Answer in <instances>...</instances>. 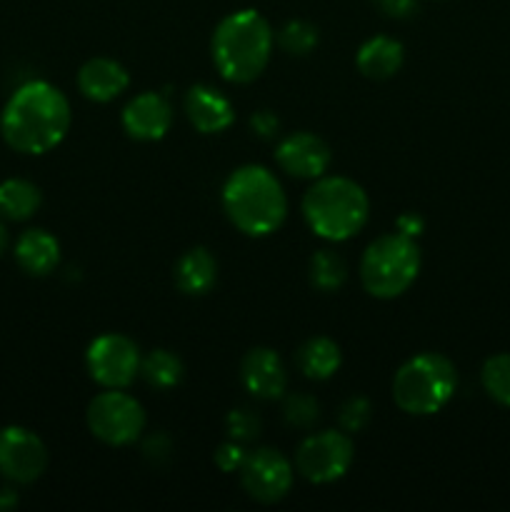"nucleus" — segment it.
Listing matches in <instances>:
<instances>
[{
  "label": "nucleus",
  "mask_w": 510,
  "mask_h": 512,
  "mask_svg": "<svg viewBox=\"0 0 510 512\" xmlns=\"http://www.w3.org/2000/svg\"><path fill=\"white\" fill-rule=\"evenodd\" d=\"M70 130V103L55 85L30 80L20 85L0 115L3 140L25 155H45L63 143Z\"/></svg>",
  "instance_id": "nucleus-1"
},
{
  "label": "nucleus",
  "mask_w": 510,
  "mask_h": 512,
  "mask_svg": "<svg viewBox=\"0 0 510 512\" xmlns=\"http://www.w3.org/2000/svg\"><path fill=\"white\" fill-rule=\"evenodd\" d=\"M223 210L240 233L265 238L285 223L288 198L280 180L268 168L243 165L225 180Z\"/></svg>",
  "instance_id": "nucleus-2"
},
{
  "label": "nucleus",
  "mask_w": 510,
  "mask_h": 512,
  "mask_svg": "<svg viewBox=\"0 0 510 512\" xmlns=\"http://www.w3.org/2000/svg\"><path fill=\"white\" fill-rule=\"evenodd\" d=\"M270 23L253 8L225 15L213 33V63L228 83H253L268 68L273 53Z\"/></svg>",
  "instance_id": "nucleus-3"
},
{
  "label": "nucleus",
  "mask_w": 510,
  "mask_h": 512,
  "mask_svg": "<svg viewBox=\"0 0 510 512\" xmlns=\"http://www.w3.org/2000/svg\"><path fill=\"white\" fill-rule=\"evenodd\" d=\"M303 218L318 238L343 243L365 228L370 215L368 193L343 175L318 178L303 195Z\"/></svg>",
  "instance_id": "nucleus-4"
},
{
  "label": "nucleus",
  "mask_w": 510,
  "mask_h": 512,
  "mask_svg": "<svg viewBox=\"0 0 510 512\" xmlns=\"http://www.w3.org/2000/svg\"><path fill=\"white\" fill-rule=\"evenodd\" d=\"M458 390V370L445 355L420 353L398 368L393 400L403 413L428 418L440 413Z\"/></svg>",
  "instance_id": "nucleus-5"
},
{
  "label": "nucleus",
  "mask_w": 510,
  "mask_h": 512,
  "mask_svg": "<svg viewBox=\"0 0 510 512\" xmlns=\"http://www.w3.org/2000/svg\"><path fill=\"white\" fill-rule=\"evenodd\" d=\"M420 265L423 258L415 238L403 233L380 235L360 258V283L373 298L393 300L418 280Z\"/></svg>",
  "instance_id": "nucleus-6"
},
{
  "label": "nucleus",
  "mask_w": 510,
  "mask_h": 512,
  "mask_svg": "<svg viewBox=\"0 0 510 512\" xmlns=\"http://www.w3.org/2000/svg\"><path fill=\"white\" fill-rule=\"evenodd\" d=\"M88 428L100 443L125 448L133 445L145 430V410L133 395L123 390L105 388V393L95 395L88 405Z\"/></svg>",
  "instance_id": "nucleus-7"
},
{
  "label": "nucleus",
  "mask_w": 510,
  "mask_h": 512,
  "mask_svg": "<svg viewBox=\"0 0 510 512\" xmlns=\"http://www.w3.org/2000/svg\"><path fill=\"white\" fill-rule=\"evenodd\" d=\"M353 458L355 448L348 433L323 430V433L308 435L300 443L298 453H295V470L308 483L328 485L348 473L350 465H353Z\"/></svg>",
  "instance_id": "nucleus-8"
},
{
  "label": "nucleus",
  "mask_w": 510,
  "mask_h": 512,
  "mask_svg": "<svg viewBox=\"0 0 510 512\" xmlns=\"http://www.w3.org/2000/svg\"><path fill=\"white\" fill-rule=\"evenodd\" d=\"M140 350L130 338L118 333H105L90 343L85 353L90 378L103 388L123 390L140 375Z\"/></svg>",
  "instance_id": "nucleus-9"
},
{
  "label": "nucleus",
  "mask_w": 510,
  "mask_h": 512,
  "mask_svg": "<svg viewBox=\"0 0 510 512\" xmlns=\"http://www.w3.org/2000/svg\"><path fill=\"white\" fill-rule=\"evenodd\" d=\"M293 475V465L280 450L258 448L245 455V463L240 468V483L253 500L273 505L290 493Z\"/></svg>",
  "instance_id": "nucleus-10"
},
{
  "label": "nucleus",
  "mask_w": 510,
  "mask_h": 512,
  "mask_svg": "<svg viewBox=\"0 0 510 512\" xmlns=\"http://www.w3.org/2000/svg\"><path fill=\"white\" fill-rule=\"evenodd\" d=\"M48 468V448L28 428H0V475L8 483L30 485Z\"/></svg>",
  "instance_id": "nucleus-11"
},
{
  "label": "nucleus",
  "mask_w": 510,
  "mask_h": 512,
  "mask_svg": "<svg viewBox=\"0 0 510 512\" xmlns=\"http://www.w3.org/2000/svg\"><path fill=\"white\" fill-rule=\"evenodd\" d=\"M328 143L313 133H293L285 135L275 148V163L280 170L298 180H318L330 168Z\"/></svg>",
  "instance_id": "nucleus-12"
},
{
  "label": "nucleus",
  "mask_w": 510,
  "mask_h": 512,
  "mask_svg": "<svg viewBox=\"0 0 510 512\" xmlns=\"http://www.w3.org/2000/svg\"><path fill=\"white\" fill-rule=\"evenodd\" d=\"M240 383L258 400H278L288 390V373L275 350L253 348L240 360Z\"/></svg>",
  "instance_id": "nucleus-13"
},
{
  "label": "nucleus",
  "mask_w": 510,
  "mask_h": 512,
  "mask_svg": "<svg viewBox=\"0 0 510 512\" xmlns=\"http://www.w3.org/2000/svg\"><path fill=\"white\" fill-rule=\"evenodd\" d=\"M170 125H173V108L165 95L153 93V90L135 95L123 110V130L140 143L165 138Z\"/></svg>",
  "instance_id": "nucleus-14"
},
{
  "label": "nucleus",
  "mask_w": 510,
  "mask_h": 512,
  "mask_svg": "<svg viewBox=\"0 0 510 512\" xmlns=\"http://www.w3.org/2000/svg\"><path fill=\"white\" fill-rule=\"evenodd\" d=\"M183 105L190 125L203 135L223 133L235 120V108L230 98L213 85H193L185 93Z\"/></svg>",
  "instance_id": "nucleus-15"
},
{
  "label": "nucleus",
  "mask_w": 510,
  "mask_h": 512,
  "mask_svg": "<svg viewBox=\"0 0 510 512\" xmlns=\"http://www.w3.org/2000/svg\"><path fill=\"white\" fill-rule=\"evenodd\" d=\"M130 85V75L118 60L90 58L78 73V88L93 103H110L125 93Z\"/></svg>",
  "instance_id": "nucleus-16"
},
{
  "label": "nucleus",
  "mask_w": 510,
  "mask_h": 512,
  "mask_svg": "<svg viewBox=\"0 0 510 512\" xmlns=\"http://www.w3.org/2000/svg\"><path fill=\"white\" fill-rule=\"evenodd\" d=\"M15 260L28 275L43 278L60 263V243L43 228H30L15 243Z\"/></svg>",
  "instance_id": "nucleus-17"
},
{
  "label": "nucleus",
  "mask_w": 510,
  "mask_h": 512,
  "mask_svg": "<svg viewBox=\"0 0 510 512\" xmlns=\"http://www.w3.org/2000/svg\"><path fill=\"white\" fill-rule=\"evenodd\" d=\"M405 50L403 45L395 38L388 35H375V38L365 40L360 45L358 55H355V63L358 70L370 80H388L403 68Z\"/></svg>",
  "instance_id": "nucleus-18"
},
{
  "label": "nucleus",
  "mask_w": 510,
  "mask_h": 512,
  "mask_svg": "<svg viewBox=\"0 0 510 512\" xmlns=\"http://www.w3.org/2000/svg\"><path fill=\"white\" fill-rule=\"evenodd\" d=\"M218 278V263L208 248H190L175 263V285L185 295H205Z\"/></svg>",
  "instance_id": "nucleus-19"
},
{
  "label": "nucleus",
  "mask_w": 510,
  "mask_h": 512,
  "mask_svg": "<svg viewBox=\"0 0 510 512\" xmlns=\"http://www.w3.org/2000/svg\"><path fill=\"white\" fill-rule=\"evenodd\" d=\"M295 363H298L300 373L310 380H328L338 373L340 363H343V353H340L338 343L325 335H315L308 338L295 353Z\"/></svg>",
  "instance_id": "nucleus-20"
},
{
  "label": "nucleus",
  "mask_w": 510,
  "mask_h": 512,
  "mask_svg": "<svg viewBox=\"0 0 510 512\" xmlns=\"http://www.w3.org/2000/svg\"><path fill=\"white\" fill-rule=\"evenodd\" d=\"M43 195L35 183L25 178H8L0 183V218L5 220H28L38 213Z\"/></svg>",
  "instance_id": "nucleus-21"
},
{
  "label": "nucleus",
  "mask_w": 510,
  "mask_h": 512,
  "mask_svg": "<svg viewBox=\"0 0 510 512\" xmlns=\"http://www.w3.org/2000/svg\"><path fill=\"white\" fill-rule=\"evenodd\" d=\"M140 375L153 388L168 390L175 388L183 380V363H180V358L175 353L158 348L145 355L143 363H140Z\"/></svg>",
  "instance_id": "nucleus-22"
},
{
  "label": "nucleus",
  "mask_w": 510,
  "mask_h": 512,
  "mask_svg": "<svg viewBox=\"0 0 510 512\" xmlns=\"http://www.w3.org/2000/svg\"><path fill=\"white\" fill-rule=\"evenodd\" d=\"M348 280V265H345L343 255L335 250H318L310 258V283L323 293H333V290L343 288Z\"/></svg>",
  "instance_id": "nucleus-23"
},
{
  "label": "nucleus",
  "mask_w": 510,
  "mask_h": 512,
  "mask_svg": "<svg viewBox=\"0 0 510 512\" xmlns=\"http://www.w3.org/2000/svg\"><path fill=\"white\" fill-rule=\"evenodd\" d=\"M480 383L490 400L510 408V353H498L485 360L480 370Z\"/></svg>",
  "instance_id": "nucleus-24"
},
{
  "label": "nucleus",
  "mask_w": 510,
  "mask_h": 512,
  "mask_svg": "<svg viewBox=\"0 0 510 512\" xmlns=\"http://www.w3.org/2000/svg\"><path fill=\"white\" fill-rule=\"evenodd\" d=\"M278 43L290 55H308L318 45V28L305 20H290L280 28Z\"/></svg>",
  "instance_id": "nucleus-25"
},
{
  "label": "nucleus",
  "mask_w": 510,
  "mask_h": 512,
  "mask_svg": "<svg viewBox=\"0 0 510 512\" xmlns=\"http://www.w3.org/2000/svg\"><path fill=\"white\" fill-rule=\"evenodd\" d=\"M283 418L290 428H300V430L313 428L320 418L318 400H315L313 395H305V393L288 395L283 405Z\"/></svg>",
  "instance_id": "nucleus-26"
},
{
  "label": "nucleus",
  "mask_w": 510,
  "mask_h": 512,
  "mask_svg": "<svg viewBox=\"0 0 510 512\" xmlns=\"http://www.w3.org/2000/svg\"><path fill=\"white\" fill-rule=\"evenodd\" d=\"M370 413H373V410H370L368 398H363V395H353V398H348L343 405H340V413H338L340 428H343L348 435L360 433V430L370 423Z\"/></svg>",
  "instance_id": "nucleus-27"
},
{
  "label": "nucleus",
  "mask_w": 510,
  "mask_h": 512,
  "mask_svg": "<svg viewBox=\"0 0 510 512\" xmlns=\"http://www.w3.org/2000/svg\"><path fill=\"white\" fill-rule=\"evenodd\" d=\"M225 428H228L230 440H238V443H248V440L258 438L260 435V418L248 408H240L228 413L225 418Z\"/></svg>",
  "instance_id": "nucleus-28"
},
{
  "label": "nucleus",
  "mask_w": 510,
  "mask_h": 512,
  "mask_svg": "<svg viewBox=\"0 0 510 512\" xmlns=\"http://www.w3.org/2000/svg\"><path fill=\"white\" fill-rule=\"evenodd\" d=\"M245 455L248 453H245L243 443L230 440V443H223L218 450H215V465H218L223 473H235V470L240 473V468H243L245 463Z\"/></svg>",
  "instance_id": "nucleus-29"
},
{
  "label": "nucleus",
  "mask_w": 510,
  "mask_h": 512,
  "mask_svg": "<svg viewBox=\"0 0 510 512\" xmlns=\"http://www.w3.org/2000/svg\"><path fill=\"white\" fill-rule=\"evenodd\" d=\"M143 453H145V458L153 460L155 465L163 463V460L170 458V438L163 433L153 435V438H148V443L143 445Z\"/></svg>",
  "instance_id": "nucleus-30"
},
{
  "label": "nucleus",
  "mask_w": 510,
  "mask_h": 512,
  "mask_svg": "<svg viewBox=\"0 0 510 512\" xmlns=\"http://www.w3.org/2000/svg\"><path fill=\"white\" fill-rule=\"evenodd\" d=\"M250 128H253L255 135H260V138H273V135L278 133L280 123L270 110H258V113L250 118Z\"/></svg>",
  "instance_id": "nucleus-31"
},
{
  "label": "nucleus",
  "mask_w": 510,
  "mask_h": 512,
  "mask_svg": "<svg viewBox=\"0 0 510 512\" xmlns=\"http://www.w3.org/2000/svg\"><path fill=\"white\" fill-rule=\"evenodd\" d=\"M383 13H388L390 18H405L415 10L418 0H373Z\"/></svg>",
  "instance_id": "nucleus-32"
},
{
  "label": "nucleus",
  "mask_w": 510,
  "mask_h": 512,
  "mask_svg": "<svg viewBox=\"0 0 510 512\" xmlns=\"http://www.w3.org/2000/svg\"><path fill=\"white\" fill-rule=\"evenodd\" d=\"M395 225H398V233L408 235V238H418V235L423 233V228H425L423 218H420L418 213H403Z\"/></svg>",
  "instance_id": "nucleus-33"
},
{
  "label": "nucleus",
  "mask_w": 510,
  "mask_h": 512,
  "mask_svg": "<svg viewBox=\"0 0 510 512\" xmlns=\"http://www.w3.org/2000/svg\"><path fill=\"white\" fill-rule=\"evenodd\" d=\"M18 508V493L13 488H0V512Z\"/></svg>",
  "instance_id": "nucleus-34"
},
{
  "label": "nucleus",
  "mask_w": 510,
  "mask_h": 512,
  "mask_svg": "<svg viewBox=\"0 0 510 512\" xmlns=\"http://www.w3.org/2000/svg\"><path fill=\"white\" fill-rule=\"evenodd\" d=\"M8 243H10V235H8V228H5L3 223H0V255L8 250Z\"/></svg>",
  "instance_id": "nucleus-35"
}]
</instances>
